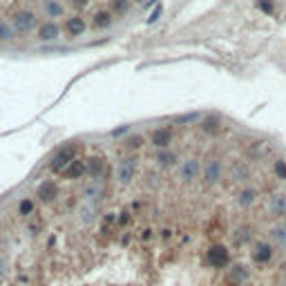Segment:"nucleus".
<instances>
[{"mask_svg":"<svg viewBox=\"0 0 286 286\" xmlns=\"http://www.w3.org/2000/svg\"><path fill=\"white\" fill-rule=\"evenodd\" d=\"M76 156H78V146H76V143L63 146L58 152H56L54 159H52L50 170H52V172H56V174H63V172H65V168H68V166L76 159Z\"/></svg>","mask_w":286,"mask_h":286,"instance_id":"nucleus-1","label":"nucleus"},{"mask_svg":"<svg viewBox=\"0 0 286 286\" xmlns=\"http://www.w3.org/2000/svg\"><path fill=\"white\" fill-rule=\"evenodd\" d=\"M206 264L217 270L226 268V266H230V250L224 244H212L210 248L206 250Z\"/></svg>","mask_w":286,"mask_h":286,"instance_id":"nucleus-2","label":"nucleus"},{"mask_svg":"<svg viewBox=\"0 0 286 286\" xmlns=\"http://www.w3.org/2000/svg\"><path fill=\"white\" fill-rule=\"evenodd\" d=\"M136 170H139L136 156H126V159H121L116 166V181L121 186H130L136 177Z\"/></svg>","mask_w":286,"mask_h":286,"instance_id":"nucleus-3","label":"nucleus"},{"mask_svg":"<svg viewBox=\"0 0 286 286\" xmlns=\"http://www.w3.org/2000/svg\"><path fill=\"white\" fill-rule=\"evenodd\" d=\"M222 174H224V166H222V161L219 159H208L206 164H204V168H202V179H204V184L208 186V188H212V186H217L219 181H222Z\"/></svg>","mask_w":286,"mask_h":286,"instance_id":"nucleus-4","label":"nucleus"},{"mask_svg":"<svg viewBox=\"0 0 286 286\" xmlns=\"http://www.w3.org/2000/svg\"><path fill=\"white\" fill-rule=\"evenodd\" d=\"M250 257H252V262L260 264V266L270 264V260L275 257V246L270 244V242H264V240L255 242V244H252V250H250Z\"/></svg>","mask_w":286,"mask_h":286,"instance_id":"nucleus-5","label":"nucleus"},{"mask_svg":"<svg viewBox=\"0 0 286 286\" xmlns=\"http://www.w3.org/2000/svg\"><path fill=\"white\" fill-rule=\"evenodd\" d=\"M36 197L40 199L42 204H54L56 199L60 197L58 184H56V181H52V179L40 181V184H38V188H36Z\"/></svg>","mask_w":286,"mask_h":286,"instance_id":"nucleus-6","label":"nucleus"},{"mask_svg":"<svg viewBox=\"0 0 286 286\" xmlns=\"http://www.w3.org/2000/svg\"><path fill=\"white\" fill-rule=\"evenodd\" d=\"M202 168L204 166L199 164V159H194V156H190V159H186L184 164H181L179 168V177L186 181V184H192V181H197L202 177Z\"/></svg>","mask_w":286,"mask_h":286,"instance_id":"nucleus-7","label":"nucleus"},{"mask_svg":"<svg viewBox=\"0 0 286 286\" xmlns=\"http://www.w3.org/2000/svg\"><path fill=\"white\" fill-rule=\"evenodd\" d=\"M150 143L154 148H159V150L170 148V143H172V128H156V130H152Z\"/></svg>","mask_w":286,"mask_h":286,"instance_id":"nucleus-8","label":"nucleus"},{"mask_svg":"<svg viewBox=\"0 0 286 286\" xmlns=\"http://www.w3.org/2000/svg\"><path fill=\"white\" fill-rule=\"evenodd\" d=\"M85 174H88V159H80V156H76V159L72 161L68 168H65L63 177L70 179V181H76V179L85 177Z\"/></svg>","mask_w":286,"mask_h":286,"instance_id":"nucleus-9","label":"nucleus"},{"mask_svg":"<svg viewBox=\"0 0 286 286\" xmlns=\"http://www.w3.org/2000/svg\"><path fill=\"white\" fill-rule=\"evenodd\" d=\"M257 199H260V190L252 188V186H248V188H242L240 192H237L235 204L240 208H250V206H255Z\"/></svg>","mask_w":286,"mask_h":286,"instance_id":"nucleus-10","label":"nucleus"},{"mask_svg":"<svg viewBox=\"0 0 286 286\" xmlns=\"http://www.w3.org/2000/svg\"><path fill=\"white\" fill-rule=\"evenodd\" d=\"M103 172H106V159H103V156H92V159H88V177L92 179L94 184L101 181Z\"/></svg>","mask_w":286,"mask_h":286,"instance_id":"nucleus-11","label":"nucleus"},{"mask_svg":"<svg viewBox=\"0 0 286 286\" xmlns=\"http://www.w3.org/2000/svg\"><path fill=\"white\" fill-rule=\"evenodd\" d=\"M250 278V270L246 264H232L230 268H228V280H230V284H246Z\"/></svg>","mask_w":286,"mask_h":286,"instance_id":"nucleus-12","label":"nucleus"},{"mask_svg":"<svg viewBox=\"0 0 286 286\" xmlns=\"http://www.w3.org/2000/svg\"><path fill=\"white\" fill-rule=\"evenodd\" d=\"M34 25H36V16L32 12H18L14 16V27L18 32H30Z\"/></svg>","mask_w":286,"mask_h":286,"instance_id":"nucleus-13","label":"nucleus"},{"mask_svg":"<svg viewBox=\"0 0 286 286\" xmlns=\"http://www.w3.org/2000/svg\"><path fill=\"white\" fill-rule=\"evenodd\" d=\"M268 212L273 217H286V194L275 192L268 202Z\"/></svg>","mask_w":286,"mask_h":286,"instance_id":"nucleus-14","label":"nucleus"},{"mask_svg":"<svg viewBox=\"0 0 286 286\" xmlns=\"http://www.w3.org/2000/svg\"><path fill=\"white\" fill-rule=\"evenodd\" d=\"M78 219H80V224H83V226L94 224V219H96V204L85 202L83 206L78 208Z\"/></svg>","mask_w":286,"mask_h":286,"instance_id":"nucleus-15","label":"nucleus"},{"mask_svg":"<svg viewBox=\"0 0 286 286\" xmlns=\"http://www.w3.org/2000/svg\"><path fill=\"white\" fill-rule=\"evenodd\" d=\"M232 237H235V244L237 246H246L252 242V228L250 226H237V230L232 232Z\"/></svg>","mask_w":286,"mask_h":286,"instance_id":"nucleus-16","label":"nucleus"},{"mask_svg":"<svg viewBox=\"0 0 286 286\" xmlns=\"http://www.w3.org/2000/svg\"><path fill=\"white\" fill-rule=\"evenodd\" d=\"M83 30H85L83 18L72 16V18H68V20H65V32H68L70 36H80V34H83Z\"/></svg>","mask_w":286,"mask_h":286,"instance_id":"nucleus-17","label":"nucleus"},{"mask_svg":"<svg viewBox=\"0 0 286 286\" xmlns=\"http://www.w3.org/2000/svg\"><path fill=\"white\" fill-rule=\"evenodd\" d=\"M270 240H273V246L286 250V226H275L270 228Z\"/></svg>","mask_w":286,"mask_h":286,"instance_id":"nucleus-18","label":"nucleus"},{"mask_svg":"<svg viewBox=\"0 0 286 286\" xmlns=\"http://www.w3.org/2000/svg\"><path fill=\"white\" fill-rule=\"evenodd\" d=\"M60 34L58 25H54V22H45V25L40 27V32H38V36L42 38V40H56Z\"/></svg>","mask_w":286,"mask_h":286,"instance_id":"nucleus-19","label":"nucleus"},{"mask_svg":"<svg viewBox=\"0 0 286 286\" xmlns=\"http://www.w3.org/2000/svg\"><path fill=\"white\" fill-rule=\"evenodd\" d=\"M156 164L161 166V168H172L174 164H177V154L170 150H159V154H156Z\"/></svg>","mask_w":286,"mask_h":286,"instance_id":"nucleus-20","label":"nucleus"},{"mask_svg":"<svg viewBox=\"0 0 286 286\" xmlns=\"http://www.w3.org/2000/svg\"><path fill=\"white\" fill-rule=\"evenodd\" d=\"M92 25L96 27V30H108V27L112 25V16H110V12H96L94 14Z\"/></svg>","mask_w":286,"mask_h":286,"instance_id":"nucleus-21","label":"nucleus"},{"mask_svg":"<svg viewBox=\"0 0 286 286\" xmlns=\"http://www.w3.org/2000/svg\"><path fill=\"white\" fill-rule=\"evenodd\" d=\"M42 9H45V14H47L50 18H58V16H63V4L56 2V0H45Z\"/></svg>","mask_w":286,"mask_h":286,"instance_id":"nucleus-22","label":"nucleus"},{"mask_svg":"<svg viewBox=\"0 0 286 286\" xmlns=\"http://www.w3.org/2000/svg\"><path fill=\"white\" fill-rule=\"evenodd\" d=\"M219 128H222V123H219L217 116H208L202 121V130L206 132V134H217Z\"/></svg>","mask_w":286,"mask_h":286,"instance_id":"nucleus-23","label":"nucleus"},{"mask_svg":"<svg viewBox=\"0 0 286 286\" xmlns=\"http://www.w3.org/2000/svg\"><path fill=\"white\" fill-rule=\"evenodd\" d=\"M83 197H85V202L96 204V199L101 197V188H98V184H90L88 188H83Z\"/></svg>","mask_w":286,"mask_h":286,"instance_id":"nucleus-24","label":"nucleus"},{"mask_svg":"<svg viewBox=\"0 0 286 286\" xmlns=\"http://www.w3.org/2000/svg\"><path fill=\"white\" fill-rule=\"evenodd\" d=\"M32 212H34V202H32V199H22V202L18 204V214H22V217H30Z\"/></svg>","mask_w":286,"mask_h":286,"instance_id":"nucleus-25","label":"nucleus"},{"mask_svg":"<svg viewBox=\"0 0 286 286\" xmlns=\"http://www.w3.org/2000/svg\"><path fill=\"white\" fill-rule=\"evenodd\" d=\"M130 7V0H112V12L114 14H126Z\"/></svg>","mask_w":286,"mask_h":286,"instance_id":"nucleus-26","label":"nucleus"},{"mask_svg":"<svg viewBox=\"0 0 286 286\" xmlns=\"http://www.w3.org/2000/svg\"><path fill=\"white\" fill-rule=\"evenodd\" d=\"M273 168H275V174H278V179H284V181H286V161L278 159Z\"/></svg>","mask_w":286,"mask_h":286,"instance_id":"nucleus-27","label":"nucleus"},{"mask_svg":"<svg viewBox=\"0 0 286 286\" xmlns=\"http://www.w3.org/2000/svg\"><path fill=\"white\" fill-rule=\"evenodd\" d=\"M257 7H260L264 14H273L275 12V2H273V0H257Z\"/></svg>","mask_w":286,"mask_h":286,"instance_id":"nucleus-28","label":"nucleus"},{"mask_svg":"<svg viewBox=\"0 0 286 286\" xmlns=\"http://www.w3.org/2000/svg\"><path fill=\"white\" fill-rule=\"evenodd\" d=\"M130 150H139V148L143 146V136H132V139H128V143H126Z\"/></svg>","mask_w":286,"mask_h":286,"instance_id":"nucleus-29","label":"nucleus"},{"mask_svg":"<svg viewBox=\"0 0 286 286\" xmlns=\"http://www.w3.org/2000/svg\"><path fill=\"white\" fill-rule=\"evenodd\" d=\"M14 32L9 30L7 25H0V40H7V38H12Z\"/></svg>","mask_w":286,"mask_h":286,"instance_id":"nucleus-30","label":"nucleus"},{"mask_svg":"<svg viewBox=\"0 0 286 286\" xmlns=\"http://www.w3.org/2000/svg\"><path fill=\"white\" fill-rule=\"evenodd\" d=\"M4 273H7V257L0 252V280L4 278Z\"/></svg>","mask_w":286,"mask_h":286,"instance_id":"nucleus-31","label":"nucleus"},{"mask_svg":"<svg viewBox=\"0 0 286 286\" xmlns=\"http://www.w3.org/2000/svg\"><path fill=\"white\" fill-rule=\"evenodd\" d=\"M128 222H130V212H128V210H123V212H121V217L116 219V224H118V226H126Z\"/></svg>","mask_w":286,"mask_h":286,"instance_id":"nucleus-32","label":"nucleus"},{"mask_svg":"<svg viewBox=\"0 0 286 286\" xmlns=\"http://www.w3.org/2000/svg\"><path fill=\"white\" fill-rule=\"evenodd\" d=\"M88 2H90V0H72V4H74V7H78V9L88 7Z\"/></svg>","mask_w":286,"mask_h":286,"instance_id":"nucleus-33","label":"nucleus"},{"mask_svg":"<svg viewBox=\"0 0 286 286\" xmlns=\"http://www.w3.org/2000/svg\"><path fill=\"white\" fill-rule=\"evenodd\" d=\"M143 240H150V237H152V230H150V228H146V230H143Z\"/></svg>","mask_w":286,"mask_h":286,"instance_id":"nucleus-34","label":"nucleus"},{"mask_svg":"<svg viewBox=\"0 0 286 286\" xmlns=\"http://www.w3.org/2000/svg\"><path fill=\"white\" fill-rule=\"evenodd\" d=\"M161 232H164V237H166V240H168V237H172V230H168V228H164V230H161Z\"/></svg>","mask_w":286,"mask_h":286,"instance_id":"nucleus-35","label":"nucleus"},{"mask_svg":"<svg viewBox=\"0 0 286 286\" xmlns=\"http://www.w3.org/2000/svg\"><path fill=\"white\" fill-rule=\"evenodd\" d=\"M230 286H244V284H230Z\"/></svg>","mask_w":286,"mask_h":286,"instance_id":"nucleus-36","label":"nucleus"}]
</instances>
